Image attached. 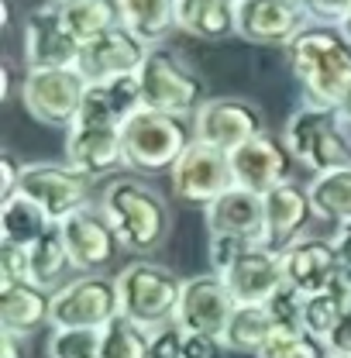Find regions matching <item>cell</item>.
Returning a JSON list of instances; mask_svg holds the SVG:
<instances>
[{
  "instance_id": "cell-1",
  "label": "cell",
  "mask_w": 351,
  "mask_h": 358,
  "mask_svg": "<svg viewBox=\"0 0 351 358\" xmlns=\"http://www.w3.org/2000/svg\"><path fill=\"white\" fill-rule=\"evenodd\" d=\"M289 69L307 90L310 103L338 107L351 93V38L338 24H307L286 45Z\"/></svg>"
},
{
  "instance_id": "cell-2",
  "label": "cell",
  "mask_w": 351,
  "mask_h": 358,
  "mask_svg": "<svg viewBox=\"0 0 351 358\" xmlns=\"http://www.w3.org/2000/svg\"><path fill=\"white\" fill-rule=\"evenodd\" d=\"M100 207H103L107 221L114 227L117 241L128 252H152L166 238L169 214H166L162 196L148 182H138V179H114V182H107Z\"/></svg>"
},
{
  "instance_id": "cell-3",
  "label": "cell",
  "mask_w": 351,
  "mask_h": 358,
  "mask_svg": "<svg viewBox=\"0 0 351 358\" xmlns=\"http://www.w3.org/2000/svg\"><path fill=\"white\" fill-rule=\"evenodd\" d=\"M282 141L293 152V159L307 166L313 176L351 166V141L345 134V114L338 107H320V103L300 107L286 121Z\"/></svg>"
},
{
  "instance_id": "cell-4",
  "label": "cell",
  "mask_w": 351,
  "mask_h": 358,
  "mask_svg": "<svg viewBox=\"0 0 351 358\" xmlns=\"http://www.w3.org/2000/svg\"><path fill=\"white\" fill-rule=\"evenodd\" d=\"M121 141H124V166L138 173H166L193 145V128H186V121L176 114L141 107L121 128Z\"/></svg>"
},
{
  "instance_id": "cell-5",
  "label": "cell",
  "mask_w": 351,
  "mask_h": 358,
  "mask_svg": "<svg viewBox=\"0 0 351 358\" xmlns=\"http://www.w3.org/2000/svg\"><path fill=\"white\" fill-rule=\"evenodd\" d=\"M117 303L121 313L138 320L141 327H159L176 320L179 296H182V279H176L166 266L155 262H131L117 272Z\"/></svg>"
},
{
  "instance_id": "cell-6",
  "label": "cell",
  "mask_w": 351,
  "mask_h": 358,
  "mask_svg": "<svg viewBox=\"0 0 351 358\" xmlns=\"http://www.w3.org/2000/svg\"><path fill=\"white\" fill-rule=\"evenodd\" d=\"M138 87H141V100L152 110L162 114H196L203 103V83L176 59L169 48H148V59L138 69Z\"/></svg>"
},
{
  "instance_id": "cell-7",
  "label": "cell",
  "mask_w": 351,
  "mask_h": 358,
  "mask_svg": "<svg viewBox=\"0 0 351 358\" xmlns=\"http://www.w3.org/2000/svg\"><path fill=\"white\" fill-rule=\"evenodd\" d=\"M87 96V80L80 69H28L21 83L24 110L45 128H73Z\"/></svg>"
},
{
  "instance_id": "cell-8",
  "label": "cell",
  "mask_w": 351,
  "mask_h": 358,
  "mask_svg": "<svg viewBox=\"0 0 351 358\" xmlns=\"http://www.w3.org/2000/svg\"><path fill=\"white\" fill-rule=\"evenodd\" d=\"M259 134H265L262 110L255 103H248V100H238V96L203 100L200 110L193 114V141L220 148L227 155L234 148L248 145Z\"/></svg>"
},
{
  "instance_id": "cell-9",
  "label": "cell",
  "mask_w": 351,
  "mask_h": 358,
  "mask_svg": "<svg viewBox=\"0 0 351 358\" xmlns=\"http://www.w3.org/2000/svg\"><path fill=\"white\" fill-rule=\"evenodd\" d=\"M89 182L93 179L83 176L80 169L55 166V162H28L21 166V189L28 200H35L45 214L55 224H62L69 214H76L80 207L89 203Z\"/></svg>"
},
{
  "instance_id": "cell-10",
  "label": "cell",
  "mask_w": 351,
  "mask_h": 358,
  "mask_svg": "<svg viewBox=\"0 0 351 358\" xmlns=\"http://www.w3.org/2000/svg\"><path fill=\"white\" fill-rule=\"evenodd\" d=\"M169 179H173V189L179 200L203 203V207H210L217 196L238 186L231 155L220 148H210V145H200V141H193L179 155V162L169 169Z\"/></svg>"
},
{
  "instance_id": "cell-11",
  "label": "cell",
  "mask_w": 351,
  "mask_h": 358,
  "mask_svg": "<svg viewBox=\"0 0 351 358\" xmlns=\"http://www.w3.org/2000/svg\"><path fill=\"white\" fill-rule=\"evenodd\" d=\"M121 313L117 282L103 275H80L52 293V327H89L100 331Z\"/></svg>"
},
{
  "instance_id": "cell-12",
  "label": "cell",
  "mask_w": 351,
  "mask_h": 358,
  "mask_svg": "<svg viewBox=\"0 0 351 358\" xmlns=\"http://www.w3.org/2000/svg\"><path fill=\"white\" fill-rule=\"evenodd\" d=\"M148 48L152 45L141 42L134 31H128L121 24V28H110V31L83 42L76 69H80V76L87 83H103V80H117V76H138L141 62L148 59Z\"/></svg>"
},
{
  "instance_id": "cell-13",
  "label": "cell",
  "mask_w": 351,
  "mask_h": 358,
  "mask_svg": "<svg viewBox=\"0 0 351 358\" xmlns=\"http://www.w3.org/2000/svg\"><path fill=\"white\" fill-rule=\"evenodd\" d=\"M83 45L66 28L55 0L28 14L24 21V66L28 69H76Z\"/></svg>"
},
{
  "instance_id": "cell-14",
  "label": "cell",
  "mask_w": 351,
  "mask_h": 358,
  "mask_svg": "<svg viewBox=\"0 0 351 358\" xmlns=\"http://www.w3.org/2000/svg\"><path fill=\"white\" fill-rule=\"evenodd\" d=\"M307 24L303 0H238V35L252 45H289Z\"/></svg>"
},
{
  "instance_id": "cell-15",
  "label": "cell",
  "mask_w": 351,
  "mask_h": 358,
  "mask_svg": "<svg viewBox=\"0 0 351 358\" xmlns=\"http://www.w3.org/2000/svg\"><path fill=\"white\" fill-rule=\"evenodd\" d=\"M234 296L224 286L217 272L210 275H196L182 282V296H179V310L176 324L182 331H196V334H224L231 313H234Z\"/></svg>"
},
{
  "instance_id": "cell-16",
  "label": "cell",
  "mask_w": 351,
  "mask_h": 358,
  "mask_svg": "<svg viewBox=\"0 0 351 358\" xmlns=\"http://www.w3.org/2000/svg\"><path fill=\"white\" fill-rule=\"evenodd\" d=\"M231 166H234V182L265 196L268 189L289 182L293 173V152L286 148V141L272 138V134H259L248 145L231 152Z\"/></svg>"
},
{
  "instance_id": "cell-17",
  "label": "cell",
  "mask_w": 351,
  "mask_h": 358,
  "mask_svg": "<svg viewBox=\"0 0 351 358\" xmlns=\"http://www.w3.org/2000/svg\"><path fill=\"white\" fill-rule=\"evenodd\" d=\"M62 227V238H66V252H69V262L80 272H93V268L107 266L117 252V234L107 221L103 207H80L76 214H69Z\"/></svg>"
},
{
  "instance_id": "cell-18",
  "label": "cell",
  "mask_w": 351,
  "mask_h": 358,
  "mask_svg": "<svg viewBox=\"0 0 351 358\" xmlns=\"http://www.w3.org/2000/svg\"><path fill=\"white\" fill-rule=\"evenodd\" d=\"M220 279L231 289L234 303H265L279 286H286L282 252L268 245H252L245 255H238L220 272Z\"/></svg>"
},
{
  "instance_id": "cell-19",
  "label": "cell",
  "mask_w": 351,
  "mask_h": 358,
  "mask_svg": "<svg viewBox=\"0 0 351 358\" xmlns=\"http://www.w3.org/2000/svg\"><path fill=\"white\" fill-rule=\"evenodd\" d=\"M66 162L83 176H110L124 162L121 128H96V124H73L66 131Z\"/></svg>"
},
{
  "instance_id": "cell-20",
  "label": "cell",
  "mask_w": 351,
  "mask_h": 358,
  "mask_svg": "<svg viewBox=\"0 0 351 358\" xmlns=\"http://www.w3.org/2000/svg\"><path fill=\"white\" fill-rule=\"evenodd\" d=\"M141 107H145V100H141L138 76H117V80H103V83H87V96H83L76 124L124 128Z\"/></svg>"
},
{
  "instance_id": "cell-21",
  "label": "cell",
  "mask_w": 351,
  "mask_h": 358,
  "mask_svg": "<svg viewBox=\"0 0 351 358\" xmlns=\"http://www.w3.org/2000/svg\"><path fill=\"white\" fill-rule=\"evenodd\" d=\"M282 268L286 282L296 286L303 296H313L331 286V279L341 272L338 252L324 238H296L289 248H282Z\"/></svg>"
},
{
  "instance_id": "cell-22",
  "label": "cell",
  "mask_w": 351,
  "mask_h": 358,
  "mask_svg": "<svg viewBox=\"0 0 351 358\" xmlns=\"http://www.w3.org/2000/svg\"><path fill=\"white\" fill-rule=\"evenodd\" d=\"M52 324V293L31 279H0V331L21 338Z\"/></svg>"
},
{
  "instance_id": "cell-23",
  "label": "cell",
  "mask_w": 351,
  "mask_h": 358,
  "mask_svg": "<svg viewBox=\"0 0 351 358\" xmlns=\"http://www.w3.org/2000/svg\"><path fill=\"white\" fill-rule=\"evenodd\" d=\"M207 231L210 234H234L265 245V200L259 193L234 186L207 207Z\"/></svg>"
},
{
  "instance_id": "cell-24",
  "label": "cell",
  "mask_w": 351,
  "mask_h": 358,
  "mask_svg": "<svg viewBox=\"0 0 351 358\" xmlns=\"http://www.w3.org/2000/svg\"><path fill=\"white\" fill-rule=\"evenodd\" d=\"M262 200H265V245L282 252V248H289L300 238L303 224L313 214L310 193L300 189L296 182H282V186L268 189Z\"/></svg>"
},
{
  "instance_id": "cell-25",
  "label": "cell",
  "mask_w": 351,
  "mask_h": 358,
  "mask_svg": "<svg viewBox=\"0 0 351 358\" xmlns=\"http://www.w3.org/2000/svg\"><path fill=\"white\" fill-rule=\"evenodd\" d=\"M176 28L203 42H220L238 31V0H176Z\"/></svg>"
},
{
  "instance_id": "cell-26",
  "label": "cell",
  "mask_w": 351,
  "mask_h": 358,
  "mask_svg": "<svg viewBox=\"0 0 351 358\" xmlns=\"http://www.w3.org/2000/svg\"><path fill=\"white\" fill-rule=\"evenodd\" d=\"M52 224L55 221L35 200H28L24 193H14V196L0 200V245L31 248Z\"/></svg>"
},
{
  "instance_id": "cell-27",
  "label": "cell",
  "mask_w": 351,
  "mask_h": 358,
  "mask_svg": "<svg viewBox=\"0 0 351 358\" xmlns=\"http://www.w3.org/2000/svg\"><path fill=\"white\" fill-rule=\"evenodd\" d=\"M348 310H351V268L341 266V272L331 279L327 289H320V293L307 296V307H303V327H307L313 338L324 341Z\"/></svg>"
},
{
  "instance_id": "cell-28",
  "label": "cell",
  "mask_w": 351,
  "mask_h": 358,
  "mask_svg": "<svg viewBox=\"0 0 351 358\" xmlns=\"http://www.w3.org/2000/svg\"><path fill=\"white\" fill-rule=\"evenodd\" d=\"M275 334V320L265 310V303H238L227 327H224V345L227 352H245V355H262V348Z\"/></svg>"
},
{
  "instance_id": "cell-29",
  "label": "cell",
  "mask_w": 351,
  "mask_h": 358,
  "mask_svg": "<svg viewBox=\"0 0 351 358\" xmlns=\"http://www.w3.org/2000/svg\"><path fill=\"white\" fill-rule=\"evenodd\" d=\"M66 28L73 31V38L83 45L110 28H121V3L117 0H55Z\"/></svg>"
},
{
  "instance_id": "cell-30",
  "label": "cell",
  "mask_w": 351,
  "mask_h": 358,
  "mask_svg": "<svg viewBox=\"0 0 351 358\" xmlns=\"http://www.w3.org/2000/svg\"><path fill=\"white\" fill-rule=\"evenodd\" d=\"M307 193H310L313 217L334 221V224L348 221L351 217V166H341V169H331V173L313 176Z\"/></svg>"
},
{
  "instance_id": "cell-31",
  "label": "cell",
  "mask_w": 351,
  "mask_h": 358,
  "mask_svg": "<svg viewBox=\"0 0 351 358\" xmlns=\"http://www.w3.org/2000/svg\"><path fill=\"white\" fill-rule=\"evenodd\" d=\"M124 28L134 31L141 42H162L176 28V0H117Z\"/></svg>"
},
{
  "instance_id": "cell-32",
  "label": "cell",
  "mask_w": 351,
  "mask_h": 358,
  "mask_svg": "<svg viewBox=\"0 0 351 358\" xmlns=\"http://www.w3.org/2000/svg\"><path fill=\"white\" fill-rule=\"evenodd\" d=\"M152 331L141 327L138 320L117 313L100 327V352L96 358H148Z\"/></svg>"
},
{
  "instance_id": "cell-33",
  "label": "cell",
  "mask_w": 351,
  "mask_h": 358,
  "mask_svg": "<svg viewBox=\"0 0 351 358\" xmlns=\"http://www.w3.org/2000/svg\"><path fill=\"white\" fill-rule=\"evenodd\" d=\"M69 266H73V262H69V252H66L62 227L52 224L42 238L28 248V279L48 289V286H52V282H55Z\"/></svg>"
},
{
  "instance_id": "cell-34",
  "label": "cell",
  "mask_w": 351,
  "mask_h": 358,
  "mask_svg": "<svg viewBox=\"0 0 351 358\" xmlns=\"http://www.w3.org/2000/svg\"><path fill=\"white\" fill-rule=\"evenodd\" d=\"M327 345L310 331H275L259 358H327Z\"/></svg>"
},
{
  "instance_id": "cell-35",
  "label": "cell",
  "mask_w": 351,
  "mask_h": 358,
  "mask_svg": "<svg viewBox=\"0 0 351 358\" xmlns=\"http://www.w3.org/2000/svg\"><path fill=\"white\" fill-rule=\"evenodd\" d=\"M100 352V331L89 327H52L48 358H96Z\"/></svg>"
},
{
  "instance_id": "cell-36",
  "label": "cell",
  "mask_w": 351,
  "mask_h": 358,
  "mask_svg": "<svg viewBox=\"0 0 351 358\" xmlns=\"http://www.w3.org/2000/svg\"><path fill=\"white\" fill-rule=\"evenodd\" d=\"M303 307H307V296L296 289V286H279L268 300H265V310L272 313L275 320V331H307L303 327Z\"/></svg>"
},
{
  "instance_id": "cell-37",
  "label": "cell",
  "mask_w": 351,
  "mask_h": 358,
  "mask_svg": "<svg viewBox=\"0 0 351 358\" xmlns=\"http://www.w3.org/2000/svg\"><path fill=\"white\" fill-rule=\"evenodd\" d=\"M182 341H186V331H182L176 320L159 324V327H152L148 358H182Z\"/></svg>"
},
{
  "instance_id": "cell-38",
  "label": "cell",
  "mask_w": 351,
  "mask_h": 358,
  "mask_svg": "<svg viewBox=\"0 0 351 358\" xmlns=\"http://www.w3.org/2000/svg\"><path fill=\"white\" fill-rule=\"evenodd\" d=\"M252 245L259 241H248V238H234V234H210V268L214 272H224L238 255H245Z\"/></svg>"
},
{
  "instance_id": "cell-39",
  "label": "cell",
  "mask_w": 351,
  "mask_h": 358,
  "mask_svg": "<svg viewBox=\"0 0 351 358\" xmlns=\"http://www.w3.org/2000/svg\"><path fill=\"white\" fill-rule=\"evenodd\" d=\"M227 345L220 334H196V331H186V341H182V358H224Z\"/></svg>"
},
{
  "instance_id": "cell-40",
  "label": "cell",
  "mask_w": 351,
  "mask_h": 358,
  "mask_svg": "<svg viewBox=\"0 0 351 358\" xmlns=\"http://www.w3.org/2000/svg\"><path fill=\"white\" fill-rule=\"evenodd\" d=\"M324 345H327V352L331 355H345V358H351V310L338 320V327L324 338Z\"/></svg>"
},
{
  "instance_id": "cell-41",
  "label": "cell",
  "mask_w": 351,
  "mask_h": 358,
  "mask_svg": "<svg viewBox=\"0 0 351 358\" xmlns=\"http://www.w3.org/2000/svg\"><path fill=\"white\" fill-rule=\"evenodd\" d=\"M310 14L317 17H327V21H341L351 14V0H310Z\"/></svg>"
},
{
  "instance_id": "cell-42",
  "label": "cell",
  "mask_w": 351,
  "mask_h": 358,
  "mask_svg": "<svg viewBox=\"0 0 351 358\" xmlns=\"http://www.w3.org/2000/svg\"><path fill=\"white\" fill-rule=\"evenodd\" d=\"M0 169H3V182H0V200H7V196H14L17 189H21V166L10 159V155H3L0 159Z\"/></svg>"
},
{
  "instance_id": "cell-43",
  "label": "cell",
  "mask_w": 351,
  "mask_h": 358,
  "mask_svg": "<svg viewBox=\"0 0 351 358\" xmlns=\"http://www.w3.org/2000/svg\"><path fill=\"white\" fill-rule=\"evenodd\" d=\"M331 245H334V252H338V262H341L345 268H351V217L338 224Z\"/></svg>"
},
{
  "instance_id": "cell-44",
  "label": "cell",
  "mask_w": 351,
  "mask_h": 358,
  "mask_svg": "<svg viewBox=\"0 0 351 358\" xmlns=\"http://www.w3.org/2000/svg\"><path fill=\"white\" fill-rule=\"evenodd\" d=\"M0 358H28V338L14 331H0Z\"/></svg>"
},
{
  "instance_id": "cell-45",
  "label": "cell",
  "mask_w": 351,
  "mask_h": 358,
  "mask_svg": "<svg viewBox=\"0 0 351 358\" xmlns=\"http://www.w3.org/2000/svg\"><path fill=\"white\" fill-rule=\"evenodd\" d=\"M0 96H10V66H0Z\"/></svg>"
},
{
  "instance_id": "cell-46",
  "label": "cell",
  "mask_w": 351,
  "mask_h": 358,
  "mask_svg": "<svg viewBox=\"0 0 351 358\" xmlns=\"http://www.w3.org/2000/svg\"><path fill=\"white\" fill-rule=\"evenodd\" d=\"M338 28H341V31H345V35L351 38V14H348V17H341V21H338Z\"/></svg>"
},
{
  "instance_id": "cell-47",
  "label": "cell",
  "mask_w": 351,
  "mask_h": 358,
  "mask_svg": "<svg viewBox=\"0 0 351 358\" xmlns=\"http://www.w3.org/2000/svg\"><path fill=\"white\" fill-rule=\"evenodd\" d=\"M341 114H345V121H351V93H348V100L341 103Z\"/></svg>"
},
{
  "instance_id": "cell-48",
  "label": "cell",
  "mask_w": 351,
  "mask_h": 358,
  "mask_svg": "<svg viewBox=\"0 0 351 358\" xmlns=\"http://www.w3.org/2000/svg\"><path fill=\"white\" fill-rule=\"evenodd\" d=\"M327 358H345V355H327Z\"/></svg>"
},
{
  "instance_id": "cell-49",
  "label": "cell",
  "mask_w": 351,
  "mask_h": 358,
  "mask_svg": "<svg viewBox=\"0 0 351 358\" xmlns=\"http://www.w3.org/2000/svg\"><path fill=\"white\" fill-rule=\"evenodd\" d=\"M303 3H307V7H310V0H303Z\"/></svg>"
}]
</instances>
